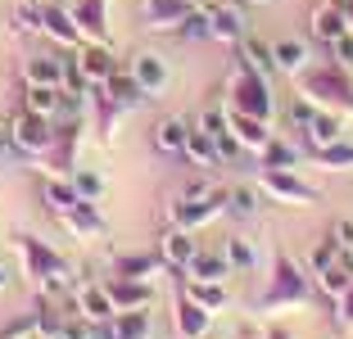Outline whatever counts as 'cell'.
Masks as SVG:
<instances>
[{"mask_svg":"<svg viewBox=\"0 0 353 339\" xmlns=\"http://www.w3.org/2000/svg\"><path fill=\"white\" fill-rule=\"evenodd\" d=\"M19 254H23V267H28L32 285H41L46 294H73V271L54 254L50 245H41L37 236H19Z\"/></svg>","mask_w":353,"mask_h":339,"instance_id":"1","label":"cell"},{"mask_svg":"<svg viewBox=\"0 0 353 339\" xmlns=\"http://www.w3.org/2000/svg\"><path fill=\"white\" fill-rule=\"evenodd\" d=\"M227 109H231V113H250V118H263V123H272V109H276V104H272L268 72L236 63V72H231V82H227Z\"/></svg>","mask_w":353,"mask_h":339,"instance_id":"2","label":"cell"},{"mask_svg":"<svg viewBox=\"0 0 353 339\" xmlns=\"http://www.w3.org/2000/svg\"><path fill=\"white\" fill-rule=\"evenodd\" d=\"M299 95L317 109L353 113V72L349 68H322V72H299Z\"/></svg>","mask_w":353,"mask_h":339,"instance_id":"3","label":"cell"},{"mask_svg":"<svg viewBox=\"0 0 353 339\" xmlns=\"http://www.w3.org/2000/svg\"><path fill=\"white\" fill-rule=\"evenodd\" d=\"M308 303V271L294 267L290 254H272V280H268V294L259 298L263 312H281V308H299Z\"/></svg>","mask_w":353,"mask_h":339,"instance_id":"4","label":"cell"},{"mask_svg":"<svg viewBox=\"0 0 353 339\" xmlns=\"http://www.w3.org/2000/svg\"><path fill=\"white\" fill-rule=\"evenodd\" d=\"M10 136H14V154H32L41 158L54 150V118H41V113H14L10 118Z\"/></svg>","mask_w":353,"mask_h":339,"instance_id":"5","label":"cell"},{"mask_svg":"<svg viewBox=\"0 0 353 339\" xmlns=\"http://www.w3.org/2000/svg\"><path fill=\"white\" fill-rule=\"evenodd\" d=\"M227 208V190H208V195L199 199H172L168 204V217H172V226H181V231H199V226H208L213 217Z\"/></svg>","mask_w":353,"mask_h":339,"instance_id":"6","label":"cell"},{"mask_svg":"<svg viewBox=\"0 0 353 339\" xmlns=\"http://www.w3.org/2000/svg\"><path fill=\"white\" fill-rule=\"evenodd\" d=\"M73 68L82 72V82L91 86V91H100V86L118 72V63H114V50H109L104 41H82L77 54H73Z\"/></svg>","mask_w":353,"mask_h":339,"instance_id":"7","label":"cell"},{"mask_svg":"<svg viewBox=\"0 0 353 339\" xmlns=\"http://www.w3.org/2000/svg\"><path fill=\"white\" fill-rule=\"evenodd\" d=\"M263 190L281 204H317V190L294 176V167H263Z\"/></svg>","mask_w":353,"mask_h":339,"instance_id":"8","label":"cell"},{"mask_svg":"<svg viewBox=\"0 0 353 339\" xmlns=\"http://www.w3.org/2000/svg\"><path fill=\"white\" fill-rule=\"evenodd\" d=\"M127 72H132V82L141 86V95H163L168 82H172V72H168V59L154 50H136L132 63H127Z\"/></svg>","mask_w":353,"mask_h":339,"instance_id":"9","label":"cell"},{"mask_svg":"<svg viewBox=\"0 0 353 339\" xmlns=\"http://www.w3.org/2000/svg\"><path fill=\"white\" fill-rule=\"evenodd\" d=\"M41 10V37H50V41H59V45H82L86 37H82V28H77V19H73V10H63V5H54V0H46V5H37Z\"/></svg>","mask_w":353,"mask_h":339,"instance_id":"10","label":"cell"},{"mask_svg":"<svg viewBox=\"0 0 353 339\" xmlns=\"http://www.w3.org/2000/svg\"><path fill=\"white\" fill-rule=\"evenodd\" d=\"M172 321H176V335H181V339H204L208 326H213V312L199 308L195 298L181 289V294H176V303H172Z\"/></svg>","mask_w":353,"mask_h":339,"instance_id":"11","label":"cell"},{"mask_svg":"<svg viewBox=\"0 0 353 339\" xmlns=\"http://www.w3.org/2000/svg\"><path fill=\"white\" fill-rule=\"evenodd\" d=\"M227 127H231V136L240 141V150H250V154H263V145L272 141V123L250 118V113H231L227 109Z\"/></svg>","mask_w":353,"mask_h":339,"instance_id":"12","label":"cell"},{"mask_svg":"<svg viewBox=\"0 0 353 339\" xmlns=\"http://www.w3.org/2000/svg\"><path fill=\"white\" fill-rule=\"evenodd\" d=\"M104 289H109V298H114V312H132V308H150V303H154V289H150V280L114 276Z\"/></svg>","mask_w":353,"mask_h":339,"instance_id":"13","label":"cell"},{"mask_svg":"<svg viewBox=\"0 0 353 339\" xmlns=\"http://www.w3.org/2000/svg\"><path fill=\"white\" fill-rule=\"evenodd\" d=\"M195 231H181V226H172V231H163V240H159V258H163V267H176L186 271L190 258H195Z\"/></svg>","mask_w":353,"mask_h":339,"instance_id":"14","label":"cell"},{"mask_svg":"<svg viewBox=\"0 0 353 339\" xmlns=\"http://www.w3.org/2000/svg\"><path fill=\"white\" fill-rule=\"evenodd\" d=\"M308 32L317 37V41H326V45H331L340 32H349V19H344L340 0H322V5L312 10V14H308Z\"/></svg>","mask_w":353,"mask_h":339,"instance_id":"15","label":"cell"},{"mask_svg":"<svg viewBox=\"0 0 353 339\" xmlns=\"http://www.w3.org/2000/svg\"><path fill=\"white\" fill-rule=\"evenodd\" d=\"M63 226L73 231L77 240H95V236H104V217H100V208L91 204V199H77L73 208H63Z\"/></svg>","mask_w":353,"mask_h":339,"instance_id":"16","label":"cell"},{"mask_svg":"<svg viewBox=\"0 0 353 339\" xmlns=\"http://www.w3.org/2000/svg\"><path fill=\"white\" fill-rule=\"evenodd\" d=\"M73 19H77L86 41H104L109 37V0H77Z\"/></svg>","mask_w":353,"mask_h":339,"instance_id":"17","label":"cell"},{"mask_svg":"<svg viewBox=\"0 0 353 339\" xmlns=\"http://www.w3.org/2000/svg\"><path fill=\"white\" fill-rule=\"evenodd\" d=\"M73 303H77V317H82V321H114V298H109L104 285L73 289Z\"/></svg>","mask_w":353,"mask_h":339,"instance_id":"18","label":"cell"},{"mask_svg":"<svg viewBox=\"0 0 353 339\" xmlns=\"http://www.w3.org/2000/svg\"><path fill=\"white\" fill-rule=\"evenodd\" d=\"M272 63H276V72L299 77V72L308 68V41H299V37H281V41H272Z\"/></svg>","mask_w":353,"mask_h":339,"instance_id":"19","label":"cell"},{"mask_svg":"<svg viewBox=\"0 0 353 339\" xmlns=\"http://www.w3.org/2000/svg\"><path fill=\"white\" fill-rule=\"evenodd\" d=\"M186 136H190V123L176 118V113H168V118L154 123V150L159 154H181L186 150Z\"/></svg>","mask_w":353,"mask_h":339,"instance_id":"20","label":"cell"},{"mask_svg":"<svg viewBox=\"0 0 353 339\" xmlns=\"http://www.w3.org/2000/svg\"><path fill=\"white\" fill-rule=\"evenodd\" d=\"M308 145L317 150V145H335V141H344V123H340V113L335 109H312V118H308Z\"/></svg>","mask_w":353,"mask_h":339,"instance_id":"21","label":"cell"},{"mask_svg":"<svg viewBox=\"0 0 353 339\" xmlns=\"http://www.w3.org/2000/svg\"><path fill=\"white\" fill-rule=\"evenodd\" d=\"M227 276H231V263H227V254H208V249H195V258H190V267H186V280H222L227 285Z\"/></svg>","mask_w":353,"mask_h":339,"instance_id":"22","label":"cell"},{"mask_svg":"<svg viewBox=\"0 0 353 339\" xmlns=\"http://www.w3.org/2000/svg\"><path fill=\"white\" fill-rule=\"evenodd\" d=\"M63 68H68V63L54 59V54H32V59L23 63V77H28L32 86H63Z\"/></svg>","mask_w":353,"mask_h":339,"instance_id":"23","label":"cell"},{"mask_svg":"<svg viewBox=\"0 0 353 339\" xmlns=\"http://www.w3.org/2000/svg\"><path fill=\"white\" fill-rule=\"evenodd\" d=\"M195 10V5H186V0H145V23L150 28H181V19Z\"/></svg>","mask_w":353,"mask_h":339,"instance_id":"24","label":"cell"},{"mask_svg":"<svg viewBox=\"0 0 353 339\" xmlns=\"http://www.w3.org/2000/svg\"><path fill=\"white\" fill-rule=\"evenodd\" d=\"M208 28H213V41H240L245 37V19L231 5H208Z\"/></svg>","mask_w":353,"mask_h":339,"instance_id":"25","label":"cell"},{"mask_svg":"<svg viewBox=\"0 0 353 339\" xmlns=\"http://www.w3.org/2000/svg\"><path fill=\"white\" fill-rule=\"evenodd\" d=\"M159 271H163L159 254H123L114 263V276H132V280H154Z\"/></svg>","mask_w":353,"mask_h":339,"instance_id":"26","label":"cell"},{"mask_svg":"<svg viewBox=\"0 0 353 339\" xmlns=\"http://www.w3.org/2000/svg\"><path fill=\"white\" fill-rule=\"evenodd\" d=\"M23 109L41 113V118H59V113H63V86H32V82H28Z\"/></svg>","mask_w":353,"mask_h":339,"instance_id":"27","label":"cell"},{"mask_svg":"<svg viewBox=\"0 0 353 339\" xmlns=\"http://www.w3.org/2000/svg\"><path fill=\"white\" fill-rule=\"evenodd\" d=\"M186 294L195 298L199 308H208V312H222L231 303V294H227L222 280H186Z\"/></svg>","mask_w":353,"mask_h":339,"instance_id":"28","label":"cell"},{"mask_svg":"<svg viewBox=\"0 0 353 339\" xmlns=\"http://www.w3.org/2000/svg\"><path fill=\"white\" fill-rule=\"evenodd\" d=\"M181 154L190 158V163H199V167H213V163H222V154H218V141L208 132H199V127H190V136H186V150Z\"/></svg>","mask_w":353,"mask_h":339,"instance_id":"29","label":"cell"},{"mask_svg":"<svg viewBox=\"0 0 353 339\" xmlns=\"http://www.w3.org/2000/svg\"><path fill=\"white\" fill-rule=\"evenodd\" d=\"M100 91H104V100H109V104H118L123 113L132 109L136 100H141V86L132 82V72H114V77H109V82H104Z\"/></svg>","mask_w":353,"mask_h":339,"instance_id":"30","label":"cell"},{"mask_svg":"<svg viewBox=\"0 0 353 339\" xmlns=\"http://www.w3.org/2000/svg\"><path fill=\"white\" fill-rule=\"evenodd\" d=\"M236 50H240V63H245V68L276 72V63H272V45H268V41H259V37H240Z\"/></svg>","mask_w":353,"mask_h":339,"instance_id":"31","label":"cell"},{"mask_svg":"<svg viewBox=\"0 0 353 339\" xmlns=\"http://www.w3.org/2000/svg\"><path fill=\"white\" fill-rule=\"evenodd\" d=\"M312 280H317V289H322L326 298H340L344 289L353 285V267H349V263H344V258H340V263H331V267H326V271H317V276H312Z\"/></svg>","mask_w":353,"mask_h":339,"instance_id":"32","label":"cell"},{"mask_svg":"<svg viewBox=\"0 0 353 339\" xmlns=\"http://www.w3.org/2000/svg\"><path fill=\"white\" fill-rule=\"evenodd\" d=\"M114 335L118 339H150V308L114 312Z\"/></svg>","mask_w":353,"mask_h":339,"instance_id":"33","label":"cell"},{"mask_svg":"<svg viewBox=\"0 0 353 339\" xmlns=\"http://www.w3.org/2000/svg\"><path fill=\"white\" fill-rule=\"evenodd\" d=\"M41 199L54 208V213L73 208V204H77V185H73V176H50V181L41 185Z\"/></svg>","mask_w":353,"mask_h":339,"instance_id":"34","label":"cell"},{"mask_svg":"<svg viewBox=\"0 0 353 339\" xmlns=\"http://www.w3.org/2000/svg\"><path fill=\"white\" fill-rule=\"evenodd\" d=\"M312 163H317V167H331V172H344V167H353V145L349 141L317 145V150H312Z\"/></svg>","mask_w":353,"mask_h":339,"instance_id":"35","label":"cell"},{"mask_svg":"<svg viewBox=\"0 0 353 339\" xmlns=\"http://www.w3.org/2000/svg\"><path fill=\"white\" fill-rule=\"evenodd\" d=\"M222 254H227L231 271H250V267H259V249H254V240H245V236H231Z\"/></svg>","mask_w":353,"mask_h":339,"instance_id":"36","label":"cell"},{"mask_svg":"<svg viewBox=\"0 0 353 339\" xmlns=\"http://www.w3.org/2000/svg\"><path fill=\"white\" fill-rule=\"evenodd\" d=\"M176 37H181V41H213V28H208V5H195V10L181 19Z\"/></svg>","mask_w":353,"mask_h":339,"instance_id":"37","label":"cell"},{"mask_svg":"<svg viewBox=\"0 0 353 339\" xmlns=\"http://www.w3.org/2000/svg\"><path fill=\"white\" fill-rule=\"evenodd\" d=\"M259 158H263V167H294V163H299V150L285 145V141H268Z\"/></svg>","mask_w":353,"mask_h":339,"instance_id":"38","label":"cell"},{"mask_svg":"<svg viewBox=\"0 0 353 339\" xmlns=\"http://www.w3.org/2000/svg\"><path fill=\"white\" fill-rule=\"evenodd\" d=\"M340 245H335V240H322V245H317V249H312V254H308V276H317V271H326V267H331V263H340Z\"/></svg>","mask_w":353,"mask_h":339,"instance_id":"39","label":"cell"},{"mask_svg":"<svg viewBox=\"0 0 353 339\" xmlns=\"http://www.w3.org/2000/svg\"><path fill=\"white\" fill-rule=\"evenodd\" d=\"M73 185H77V199L100 204V195H104V176L100 172H73Z\"/></svg>","mask_w":353,"mask_h":339,"instance_id":"40","label":"cell"},{"mask_svg":"<svg viewBox=\"0 0 353 339\" xmlns=\"http://www.w3.org/2000/svg\"><path fill=\"white\" fill-rule=\"evenodd\" d=\"M195 127H199V132H208L213 141H218V136H227L231 132V127H227V109H204Z\"/></svg>","mask_w":353,"mask_h":339,"instance_id":"41","label":"cell"},{"mask_svg":"<svg viewBox=\"0 0 353 339\" xmlns=\"http://www.w3.org/2000/svg\"><path fill=\"white\" fill-rule=\"evenodd\" d=\"M227 208L240 217H254V190L250 185H236V190H227Z\"/></svg>","mask_w":353,"mask_h":339,"instance_id":"42","label":"cell"},{"mask_svg":"<svg viewBox=\"0 0 353 339\" xmlns=\"http://www.w3.org/2000/svg\"><path fill=\"white\" fill-rule=\"evenodd\" d=\"M335 326H340V330H353V285L335 298Z\"/></svg>","mask_w":353,"mask_h":339,"instance_id":"43","label":"cell"},{"mask_svg":"<svg viewBox=\"0 0 353 339\" xmlns=\"http://www.w3.org/2000/svg\"><path fill=\"white\" fill-rule=\"evenodd\" d=\"M331 50H335V59H340V68H349V72H353V28L335 37V41H331Z\"/></svg>","mask_w":353,"mask_h":339,"instance_id":"44","label":"cell"},{"mask_svg":"<svg viewBox=\"0 0 353 339\" xmlns=\"http://www.w3.org/2000/svg\"><path fill=\"white\" fill-rule=\"evenodd\" d=\"M331 240H335V245H340V254H344V249H353V222H349V217L331 226Z\"/></svg>","mask_w":353,"mask_h":339,"instance_id":"45","label":"cell"},{"mask_svg":"<svg viewBox=\"0 0 353 339\" xmlns=\"http://www.w3.org/2000/svg\"><path fill=\"white\" fill-rule=\"evenodd\" d=\"M14 154V136H10V123H0V163Z\"/></svg>","mask_w":353,"mask_h":339,"instance_id":"46","label":"cell"},{"mask_svg":"<svg viewBox=\"0 0 353 339\" xmlns=\"http://www.w3.org/2000/svg\"><path fill=\"white\" fill-rule=\"evenodd\" d=\"M28 330H32V321H14V326L5 330L0 339H28Z\"/></svg>","mask_w":353,"mask_h":339,"instance_id":"47","label":"cell"},{"mask_svg":"<svg viewBox=\"0 0 353 339\" xmlns=\"http://www.w3.org/2000/svg\"><path fill=\"white\" fill-rule=\"evenodd\" d=\"M340 10H344V19H349V28H353V0H340Z\"/></svg>","mask_w":353,"mask_h":339,"instance_id":"48","label":"cell"},{"mask_svg":"<svg viewBox=\"0 0 353 339\" xmlns=\"http://www.w3.org/2000/svg\"><path fill=\"white\" fill-rule=\"evenodd\" d=\"M5 285H10V271H5V267H0V289H5Z\"/></svg>","mask_w":353,"mask_h":339,"instance_id":"49","label":"cell"},{"mask_svg":"<svg viewBox=\"0 0 353 339\" xmlns=\"http://www.w3.org/2000/svg\"><path fill=\"white\" fill-rule=\"evenodd\" d=\"M344 263H349V267H353V249H344Z\"/></svg>","mask_w":353,"mask_h":339,"instance_id":"50","label":"cell"},{"mask_svg":"<svg viewBox=\"0 0 353 339\" xmlns=\"http://www.w3.org/2000/svg\"><path fill=\"white\" fill-rule=\"evenodd\" d=\"M245 5H268V0H245Z\"/></svg>","mask_w":353,"mask_h":339,"instance_id":"51","label":"cell"},{"mask_svg":"<svg viewBox=\"0 0 353 339\" xmlns=\"http://www.w3.org/2000/svg\"><path fill=\"white\" fill-rule=\"evenodd\" d=\"M186 5H204V0H186Z\"/></svg>","mask_w":353,"mask_h":339,"instance_id":"52","label":"cell"},{"mask_svg":"<svg viewBox=\"0 0 353 339\" xmlns=\"http://www.w3.org/2000/svg\"><path fill=\"white\" fill-rule=\"evenodd\" d=\"M245 339H259V335H245Z\"/></svg>","mask_w":353,"mask_h":339,"instance_id":"53","label":"cell"}]
</instances>
